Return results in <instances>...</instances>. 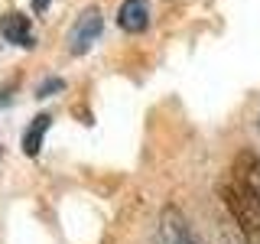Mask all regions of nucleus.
Segmentation results:
<instances>
[{"label":"nucleus","instance_id":"nucleus-1","mask_svg":"<svg viewBox=\"0 0 260 244\" xmlns=\"http://www.w3.org/2000/svg\"><path fill=\"white\" fill-rule=\"evenodd\" d=\"M224 208L231 211L238 234L247 244H260V157L241 150L231 163V173L221 182Z\"/></svg>","mask_w":260,"mask_h":244},{"label":"nucleus","instance_id":"nucleus-2","mask_svg":"<svg viewBox=\"0 0 260 244\" xmlns=\"http://www.w3.org/2000/svg\"><path fill=\"white\" fill-rule=\"evenodd\" d=\"M101 29H104L101 10H98V7H88V10L78 16V23L72 26V33H69V52H72V55H85L88 49L98 43Z\"/></svg>","mask_w":260,"mask_h":244},{"label":"nucleus","instance_id":"nucleus-3","mask_svg":"<svg viewBox=\"0 0 260 244\" xmlns=\"http://www.w3.org/2000/svg\"><path fill=\"white\" fill-rule=\"evenodd\" d=\"M159 238H162V244H199L189 218H185L176 205L162 208V215H159Z\"/></svg>","mask_w":260,"mask_h":244},{"label":"nucleus","instance_id":"nucleus-4","mask_svg":"<svg viewBox=\"0 0 260 244\" xmlns=\"http://www.w3.org/2000/svg\"><path fill=\"white\" fill-rule=\"evenodd\" d=\"M0 36L7 43L20 46V49H32L36 46V36H32V26L23 13H4L0 16Z\"/></svg>","mask_w":260,"mask_h":244},{"label":"nucleus","instance_id":"nucleus-5","mask_svg":"<svg viewBox=\"0 0 260 244\" xmlns=\"http://www.w3.org/2000/svg\"><path fill=\"white\" fill-rule=\"evenodd\" d=\"M117 23L127 33H143L150 26V4L146 0H124L117 10Z\"/></svg>","mask_w":260,"mask_h":244},{"label":"nucleus","instance_id":"nucleus-6","mask_svg":"<svg viewBox=\"0 0 260 244\" xmlns=\"http://www.w3.org/2000/svg\"><path fill=\"white\" fill-rule=\"evenodd\" d=\"M49 127H52V114H36V117H32V124L23 130V153H26V157H36V153H39L43 137H46Z\"/></svg>","mask_w":260,"mask_h":244},{"label":"nucleus","instance_id":"nucleus-7","mask_svg":"<svg viewBox=\"0 0 260 244\" xmlns=\"http://www.w3.org/2000/svg\"><path fill=\"white\" fill-rule=\"evenodd\" d=\"M62 88H65V81H62V78H46L43 85L36 88V98H49L52 92H62Z\"/></svg>","mask_w":260,"mask_h":244},{"label":"nucleus","instance_id":"nucleus-8","mask_svg":"<svg viewBox=\"0 0 260 244\" xmlns=\"http://www.w3.org/2000/svg\"><path fill=\"white\" fill-rule=\"evenodd\" d=\"M10 92H13V85H7L4 92H0V108H4V104H10Z\"/></svg>","mask_w":260,"mask_h":244},{"label":"nucleus","instance_id":"nucleus-9","mask_svg":"<svg viewBox=\"0 0 260 244\" xmlns=\"http://www.w3.org/2000/svg\"><path fill=\"white\" fill-rule=\"evenodd\" d=\"M46 7H49V0H32V10H36V13H43Z\"/></svg>","mask_w":260,"mask_h":244},{"label":"nucleus","instance_id":"nucleus-10","mask_svg":"<svg viewBox=\"0 0 260 244\" xmlns=\"http://www.w3.org/2000/svg\"><path fill=\"white\" fill-rule=\"evenodd\" d=\"M221 244H247V241H244V238H224Z\"/></svg>","mask_w":260,"mask_h":244}]
</instances>
